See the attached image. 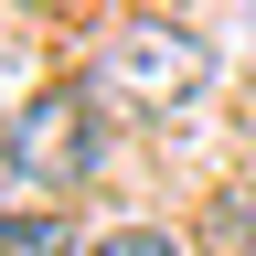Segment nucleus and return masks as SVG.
<instances>
[{
    "label": "nucleus",
    "instance_id": "nucleus-1",
    "mask_svg": "<svg viewBox=\"0 0 256 256\" xmlns=\"http://www.w3.org/2000/svg\"><path fill=\"white\" fill-rule=\"evenodd\" d=\"M203 75H214V43L182 32V22H128L86 64V86L118 96V107H182V96H203Z\"/></svg>",
    "mask_w": 256,
    "mask_h": 256
},
{
    "label": "nucleus",
    "instance_id": "nucleus-2",
    "mask_svg": "<svg viewBox=\"0 0 256 256\" xmlns=\"http://www.w3.org/2000/svg\"><path fill=\"white\" fill-rule=\"evenodd\" d=\"M0 160H11L22 182H43V192L96 182V160H107V139H96V86H43V96L11 118Z\"/></svg>",
    "mask_w": 256,
    "mask_h": 256
},
{
    "label": "nucleus",
    "instance_id": "nucleus-3",
    "mask_svg": "<svg viewBox=\"0 0 256 256\" xmlns=\"http://www.w3.org/2000/svg\"><path fill=\"white\" fill-rule=\"evenodd\" d=\"M203 256H256V182H224L203 203Z\"/></svg>",
    "mask_w": 256,
    "mask_h": 256
},
{
    "label": "nucleus",
    "instance_id": "nucleus-4",
    "mask_svg": "<svg viewBox=\"0 0 256 256\" xmlns=\"http://www.w3.org/2000/svg\"><path fill=\"white\" fill-rule=\"evenodd\" d=\"M0 256H86V235L64 214H0Z\"/></svg>",
    "mask_w": 256,
    "mask_h": 256
},
{
    "label": "nucleus",
    "instance_id": "nucleus-5",
    "mask_svg": "<svg viewBox=\"0 0 256 256\" xmlns=\"http://www.w3.org/2000/svg\"><path fill=\"white\" fill-rule=\"evenodd\" d=\"M96 256H182V246H171V235H160V224H118V235H107V246H96Z\"/></svg>",
    "mask_w": 256,
    "mask_h": 256
}]
</instances>
